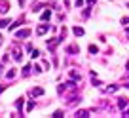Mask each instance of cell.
<instances>
[{
    "label": "cell",
    "instance_id": "cell-1",
    "mask_svg": "<svg viewBox=\"0 0 129 118\" xmlns=\"http://www.w3.org/2000/svg\"><path fill=\"white\" fill-rule=\"evenodd\" d=\"M27 36H30V29H23V31H19V33L15 34L17 40H21V38H27Z\"/></svg>",
    "mask_w": 129,
    "mask_h": 118
},
{
    "label": "cell",
    "instance_id": "cell-2",
    "mask_svg": "<svg viewBox=\"0 0 129 118\" xmlns=\"http://www.w3.org/2000/svg\"><path fill=\"white\" fill-rule=\"evenodd\" d=\"M10 10V2L8 0H0V13H6Z\"/></svg>",
    "mask_w": 129,
    "mask_h": 118
},
{
    "label": "cell",
    "instance_id": "cell-3",
    "mask_svg": "<svg viewBox=\"0 0 129 118\" xmlns=\"http://www.w3.org/2000/svg\"><path fill=\"white\" fill-rule=\"evenodd\" d=\"M42 93H44V88H40V86H38V88H32V90H30V95H32V97H40Z\"/></svg>",
    "mask_w": 129,
    "mask_h": 118
},
{
    "label": "cell",
    "instance_id": "cell-4",
    "mask_svg": "<svg viewBox=\"0 0 129 118\" xmlns=\"http://www.w3.org/2000/svg\"><path fill=\"white\" fill-rule=\"evenodd\" d=\"M48 31H49V25H40V27L36 29V34H38V36H42V34H46Z\"/></svg>",
    "mask_w": 129,
    "mask_h": 118
},
{
    "label": "cell",
    "instance_id": "cell-5",
    "mask_svg": "<svg viewBox=\"0 0 129 118\" xmlns=\"http://www.w3.org/2000/svg\"><path fill=\"white\" fill-rule=\"evenodd\" d=\"M23 101H25L23 97H19L15 101V107H17V110H19V116H23Z\"/></svg>",
    "mask_w": 129,
    "mask_h": 118
},
{
    "label": "cell",
    "instance_id": "cell-6",
    "mask_svg": "<svg viewBox=\"0 0 129 118\" xmlns=\"http://www.w3.org/2000/svg\"><path fill=\"white\" fill-rule=\"evenodd\" d=\"M13 59H15V61H21V59H23V53H21V50H17V48H13Z\"/></svg>",
    "mask_w": 129,
    "mask_h": 118
},
{
    "label": "cell",
    "instance_id": "cell-7",
    "mask_svg": "<svg viewBox=\"0 0 129 118\" xmlns=\"http://www.w3.org/2000/svg\"><path fill=\"white\" fill-rule=\"evenodd\" d=\"M127 103H129L127 97H120V99H118V107H120V109H125V107H127Z\"/></svg>",
    "mask_w": 129,
    "mask_h": 118
},
{
    "label": "cell",
    "instance_id": "cell-8",
    "mask_svg": "<svg viewBox=\"0 0 129 118\" xmlns=\"http://www.w3.org/2000/svg\"><path fill=\"white\" fill-rule=\"evenodd\" d=\"M89 114H91V112H89V110H78V112L74 114V116H76V118H87Z\"/></svg>",
    "mask_w": 129,
    "mask_h": 118
},
{
    "label": "cell",
    "instance_id": "cell-9",
    "mask_svg": "<svg viewBox=\"0 0 129 118\" xmlns=\"http://www.w3.org/2000/svg\"><path fill=\"white\" fill-rule=\"evenodd\" d=\"M70 78H72V80H78V82H80V80H82V74L78 73V70H70Z\"/></svg>",
    "mask_w": 129,
    "mask_h": 118
},
{
    "label": "cell",
    "instance_id": "cell-10",
    "mask_svg": "<svg viewBox=\"0 0 129 118\" xmlns=\"http://www.w3.org/2000/svg\"><path fill=\"white\" fill-rule=\"evenodd\" d=\"M67 52H69V53H72V55H74V53H80V48H78V46H69V48H67Z\"/></svg>",
    "mask_w": 129,
    "mask_h": 118
},
{
    "label": "cell",
    "instance_id": "cell-11",
    "mask_svg": "<svg viewBox=\"0 0 129 118\" xmlns=\"http://www.w3.org/2000/svg\"><path fill=\"white\" fill-rule=\"evenodd\" d=\"M72 33L76 34V36H84V29H82V27H74Z\"/></svg>",
    "mask_w": 129,
    "mask_h": 118
},
{
    "label": "cell",
    "instance_id": "cell-12",
    "mask_svg": "<svg viewBox=\"0 0 129 118\" xmlns=\"http://www.w3.org/2000/svg\"><path fill=\"white\" fill-rule=\"evenodd\" d=\"M30 69H32V65H25L23 67V76H28V74H30Z\"/></svg>",
    "mask_w": 129,
    "mask_h": 118
},
{
    "label": "cell",
    "instance_id": "cell-13",
    "mask_svg": "<svg viewBox=\"0 0 129 118\" xmlns=\"http://www.w3.org/2000/svg\"><path fill=\"white\" fill-rule=\"evenodd\" d=\"M10 23H12L10 19H0V29H4V27H10Z\"/></svg>",
    "mask_w": 129,
    "mask_h": 118
},
{
    "label": "cell",
    "instance_id": "cell-14",
    "mask_svg": "<svg viewBox=\"0 0 129 118\" xmlns=\"http://www.w3.org/2000/svg\"><path fill=\"white\" fill-rule=\"evenodd\" d=\"M49 17H51V12H49V10H46V12L42 13V21H48Z\"/></svg>",
    "mask_w": 129,
    "mask_h": 118
},
{
    "label": "cell",
    "instance_id": "cell-15",
    "mask_svg": "<svg viewBox=\"0 0 129 118\" xmlns=\"http://www.w3.org/2000/svg\"><path fill=\"white\" fill-rule=\"evenodd\" d=\"M15 74H17V70H15V69H10L8 73H6V78H13Z\"/></svg>",
    "mask_w": 129,
    "mask_h": 118
},
{
    "label": "cell",
    "instance_id": "cell-16",
    "mask_svg": "<svg viewBox=\"0 0 129 118\" xmlns=\"http://www.w3.org/2000/svg\"><path fill=\"white\" fill-rule=\"evenodd\" d=\"M89 53H93V55H95V53H99V48H97V46H89Z\"/></svg>",
    "mask_w": 129,
    "mask_h": 118
},
{
    "label": "cell",
    "instance_id": "cell-17",
    "mask_svg": "<svg viewBox=\"0 0 129 118\" xmlns=\"http://www.w3.org/2000/svg\"><path fill=\"white\" fill-rule=\"evenodd\" d=\"M40 10H42V4H40V2H36V4L32 6V12H40Z\"/></svg>",
    "mask_w": 129,
    "mask_h": 118
},
{
    "label": "cell",
    "instance_id": "cell-18",
    "mask_svg": "<svg viewBox=\"0 0 129 118\" xmlns=\"http://www.w3.org/2000/svg\"><path fill=\"white\" fill-rule=\"evenodd\" d=\"M116 90H118V86H108V88H106V91H108V93H114Z\"/></svg>",
    "mask_w": 129,
    "mask_h": 118
},
{
    "label": "cell",
    "instance_id": "cell-19",
    "mask_svg": "<svg viewBox=\"0 0 129 118\" xmlns=\"http://www.w3.org/2000/svg\"><path fill=\"white\" fill-rule=\"evenodd\" d=\"M61 116H64L63 110H55V112H53V118H61Z\"/></svg>",
    "mask_w": 129,
    "mask_h": 118
},
{
    "label": "cell",
    "instance_id": "cell-20",
    "mask_svg": "<svg viewBox=\"0 0 129 118\" xmlns=\"http://www.w3.org/2000/svg\"><path fill=\"white\" fill-rule=\"evenodd\" d=\"M32 109H34V101H28V105H27V112H30Z\"/></svg>",
    "mask_w": 129,
    "mask_h": 118
},
{
    "label": "cell",
    "instance_id": "cell-21",
    "mask_svg": "<svg viewBox=\"0 0 129 118\" xmlns=\"http://www.w3.org/2000/svg\"><path fill=\"white\" fill-rule=\"evenodd\" d=\"M34 73L40 74V73H42V67H40V65H34Z\"/></svg>",
    "mask_w": 129,
    "mask_h": 118
},
{
    "label": "cell",
    "instance_id": "cell-22",
    "mask_svg": "<svg viewBox=\"0 0 129 118\" xmlns=\"http://www.w3.org/2000/svg\"><path fill=\"white\" fill-rule=\"evenodd\" d=\"M84 6V0H76V8H82Z\"/></svg>",
    "mask_w": 129,
    "mask_h": 118
},
{
    "label": "cell",
    "instance_id": "cell-23",
    "mask_svg": "<svg viewBox=\"0 0 129 118\" xmlns=\"http://www.w3.org/2000/svg\"><path fill=\"white\" fill-rule=\"evenodd\" d=\"M4 90H6V84H0V93H2Z\"/></svg>",
    "mask_w": 129,
    "mask_h": 118
},
{
    "label": "cell",
    "instance_id": "cell-24",
    "mask_svg": "<svg viewBox=\"0 0 129 118\" xmlns=\"http://www.w3.org/2000/svg\"><path fill=\"white\" fill-rule=\"evenodd\" d=\"M93 2H97V0H87V6H93Z\"/></svg>",
    "mask_w": 129,
    "mask_h": 118
},
{
    "label": "cell",
    "instance_id": "cell-25",
    "mask_svg": "<svg viewBox=\"0 0 129 118\" xmlns=\"http://www.w3.org/2000/svg\"><path fill=\"white\" fill-rule=\"evenodd\" d=\"M123 86H125V88H129V80H127V82H125V84H123Z\"/></svg>",
    "mask_w": 129,
    "mask_h": 118
},
{
    "label": "cell",
    "instance_id": "cell-26",
    "mask_svg": "<svg viewBox=\"0 0 129 118\" xmlns=\"http://www.w3.org/2000/svg\"><path fill=\"white\" fill-rule=\"evenodd\" d=\"M2 42H4V38H2V34H0V44H2Z\"/></svg>",
    "mask_w": 129,
    "mask_h": 118
}]
</instances>
